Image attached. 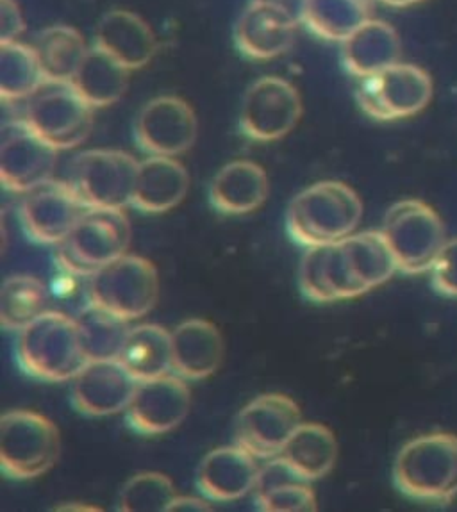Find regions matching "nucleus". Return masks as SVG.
Returning <instances> with one entry per match:
<instances>
[{
    "mask_svg": "<svg viewBox=\"0 0 457 512\" xmlns=\"http://www.w3.org/2000/svg\"><path fill=\"white\" fill-rule=\"evenodd\" d=\"M363 202L338 181L316 182L300 191L286 211V231L300 247L331 245L358 229Z\"/></svg>",
    "mask_w": 457,
    "mask_h": 512,
    "instance_id": "obj_1",
    "label": "nucleus"
},
{
    "mask_svg": "<svg viewBox=\"0 0 457 512\" xmlns=\"http://www.w3.org/2000/svg\"><path fill=\"white\" fill-rule=\"evenodd\" d=\"M17 361L33 379L45 382L74 380L88 364L75 318L45 311L18 332Z\"/></svg>",
    "mask_w": 457,
    "mask_h": 512,
    "instance_id": "obj_2",
    "label": "nucleus"
},
{
    "mask_svg": "<svg viewBox=\"0 0 457 512\" xmlns=\"http://www.w3.org/2000/svg\"><path fill=\"white\" fill-rule=\"evenodd\" d=\"M393 482L400 493L441 502L457 493V436L433 432L402 446L393 464Z\"/></svg>",
    "mask_w": 457,
    "mask_h": 512,
    "instance_id": "obj_3",
    "label": "nucleus"
},
{
    "mask_svg": "<svg viewBox=\"0 0 457 512\" xmlns=\"http://www.w3.org/2000/svg\"><path fill=\"white\" fill-rule=\"evenodd\" d=\"M131 225L122 209H88L58 245V263L77 277H92L127 254Z\"/></svg>",
    "mask_w": 457,
    "mask_h": 512,
    "instance_id": "obj_4",
    "label": "nucleus"
},
{
    "mask_svg": "<svg viewBox=\"0 0 457 512\" xmlns=\"http://www.w3.org/2000/svg\"><path fill=\"white\" fill-rule=\"evenodd\" d=\"M59 430L47 416L33 411H9L0 420V468L11 480H31L59 459Z\"/></svg>",
    "mask_w": 457,
    "mask_h": 512,
    "instance_id": "obj_5",
    "label": "nucleus"
},
{
    "mask_svg": "<svg viewBox=\"0 0 457 512\" xmlns=\"http://www.w3.org/2000/svg\"><path fill=\"white\" fill-rule=\"evenodd\" d=\"M384 238L395 256L399 272L433 270L445 247V227L433 207L422 200H400L384 216Z\"/></svg>",
    "mask_w": 457,
    "mask_h": 512,
    "instance_id": "obj_6",
    "label": "nucleus"
},
{
    "mask_svg": "<svg viewBox=\"0 0 457 512\" xmlns=\"http://www.w3.org/2000/svg\"><path fill=\"white\" fill-rule=\"evenodd\" d=\"M88 297L93 304L118 314L127 322L140 320L158 302V270L145 257L125 254L93 273Z\"/></svg>",
    "mask_w": 457,
    "mask_h": 512,
    "instance_id": "obj_7",
    "label": "nucleus"
},
{
    "mask_svg": "<svg viewBox=\"0 0 457 512\" xmlns=\"http://www.w3.org/2000/svg\"><path fill=\"white\" fill-rule=\"evenodd\" d=\"M25 104V124L54 149L68 150L88 140L93 108L72 84L45 83Z\"/></svg>",
    "mask_w": 457,
    "mask_h": 512,
    "instance_id": "obj_8",
    "label": "nucleus"
},
{
    "mask_svg": "<svg viewBox=\"0 0 457 512\" xmlns=\"http://www.w3.org/2000/svg\"><path fill=\"white\" fill-rule=\"evenodd\" d=\"M138 168L124 150H86L75 157L70 184L88 209H124L133 204Z\"/></svg>",
    "mask_w": 457,
    "mask_h": 512,
    "instance_id": "obj_9",
    "label": "nucleus"
},
{
    "mask_svg": "<svg viewBox=\"0 0 457 512\" xmlns=\"http://www.w3.org/2000/svg\"><path fill=\"white\" fill-rule=\"evenodd\" d=\"M433 90L424 68L397 63L361 79L356 100L370 118L391 122L420 113L433 99Z\"/></svg>",
    "mask_w": 457,
    "mask_h": 512,
    "instance_id": "obj_10",
    "label": "nucleus"
},
{
    "mask_svg": "<svg viewBox=\"0 0 457 512\" xmlns=\"http://www.w3.org/2000/svg\"><path fill=\"white\" fill-rule=\"evenodd\" d=\"M302 116V99L281 77H263L250 86L240 109V131L249 140L277 141L290 134Z\"/></svg>",
    "mask_w": 457,
    "mask_h": 512,
    "instance_id": "obj_11",
    "label": "nucleus"
},
{
    "mask_svg": "<svg viewBox=\"0 0 457 512\" xmlns=\"http://www.w3.org/2000/svg\"><path fill=\"white\" fill-rule=\"evenodd\" d=\"M302 423L300 407L281 393H266L241 409L236 422V445L256 459L283 454L284 446Z\"/></svg>",
    "mask_w": 457,
    "mask_h": 512,
    "instance_id": "obj_12",
    "label": "nucleus"
},
{
    "mask_svg": "<svg viewBox=\"0 0 457 512\" xmlns=\"http://www.w3.org/2000/svg\"><path fill=\"white\" fill-rule=\"evenodd\" d=\"M88 207L70 182H43L27 191L18 209L25 236L38 245H59L83 218Z\"/></svg>",
    "mask_w": 457,
    "mask_h": 512,
    "instance_id": "obj_13",
    "label": "nucleus"
},
{
    "mask_svg": "<svg viewBox=\"0 0 457 512\" xmlns=\"http://www.w3.org/2000/svg\"><path fill=\"white\" fill-rule=\"evenodd\" d=\"M199 122L186 100L172 95L152 99L134 122L136 145L149 156H181L193 147Z\"/></svg>",
    "mask_w": 457,
    "mask_h": 512,
    "instance_id": "obj_14",
    "label": "nucleus"
},
{
    "mask_svg": "<svg viewBox=\"0 0 457 512\" xmlns=\"http://www.w3.org/2000/svg\"><path fill=\"white\" fill-rule=\"evenodd\" d=\"M58 165V149L34 133L24 120H15L2 134L0 181L13 193H27L50 181Z\"/></svg>",
    "mask_w": 457,
    "mask_h": 512,
    "instance_id": "obj_15",
    "label": "nucleus"
},
{
    "mask_svg": "<svg viewBox=\"0 0 457 512\" xmlns=\"http://www.w3.org/2000/svg\"><path fill=\"white\" fill-rule=\"evenodd\" d=\"M192 391L183 377L167 373L158 379L142 380L125 409V422L140 436H161L186 420Z\"/></svg>",
    "mask_w": 457,
    "mask_h": 512,
    "instance_id": "obj_16",
    "label": "nucleus"
},
{
    "mask_svg": "<svg viewBox=\"0 0 457 512\" xmlns=\"http://www.w3.org/2000/svg\"><path fill=\"white\" fill-rule=\"evenodd\" d=\"M136 388L138 380L120 359L88 361L72 380V404L83 416L106 418L124 413Z\"/></svg>",
    "mask_w": 457,
    "mask_h": 512,
    "instance_id": "obj_17",
    "label": "nucleus"
},
{
    "mask_svg": "<svg viewBox=\"0 0 457 512\" xmlns=\"http://www.w3.org/2000/svg\"><path fill=\"white\" fill-rule=\"evenodd\" d=\"M256 457L240 445L222 446L209 452L197 470L200 495L215 502H234L256 486Z\"/></svg>",
    "mask_w": 457,
    "mask_h": 512,
    "instance_id": "obj_18",
    "label": "nucleus"
},
{
    "mask_svg": "<svg viewBox=\"0 0 457 512\" xmlns=\"http://www.w3.org/2000/svg\"><path fill=\"white\" fill-rule=\"evenodd\" d=\"M297 25L281 9L254 0L234 27V42L249 58L274 59L293 45Z\"/></svg>",
    "mask_w": 457,
    "mask_h": 512,
    "instance_id": "obj_19",
    "label": "nucleus"
},
{
    "mask_svg": "<svg viewBox=\"0 0 457 512\" xmlns=\"http://www.w3.org/2000/svg\"><path fill=\"white\" fill-rule=\"evenodd\" d=\"M224 352V338L208 320H186L172 332V372L184 380L211 377L220 368Z\"/></svg>",
    "mask_w": 457,
    "mask_h": 512,
    "instance_id": "obj_20",
    "label": "nucleus"
},
{
    "mask_svg": "<svg viewBox=\"0 0 457 512\" xmlns=\"http://www.w3.org/2000/svg\"><path fill=\"white\" fill-rule=\"evenodd\" d=\"M95 45L129 70L149 65L158 50V40L150 25L127 9H115L100 18L95 29Z\"/></svg>",
    "mask_w": 457,
    "mask_h": 512,
    "instance_id": "obj_21",
    "label": "nucleus"
},
{
    "mask_svg": "<svg viewBox=\"0 0 457 512\" xmlns=\"http://www.w3.org/2000/svg\"><path fill=\"white\" fill-rule=\"evenodd\" d=\"M188 188L190 175L175 157L150 156L138 168L131 206L147 215H161L179 206Z\"/></svg>",
    "mask_w": 457,
    "mask_h": 512,
    "instance_id": "obj_22",
    "label": "nucleus"
},
{
    "mask_svg": "<svg viewBox=\"0 0 457 512\" xmlns=\"http://www.w3.org/2000/svg\"><path fill=\"white\" fill-rule=\"evenodd\" d=\"M268 191L265 168L241 159L215 175L209 186V204L222 215H247L265 204Z\"/></svg>",
    "mask_w": 457,
    "mask_h": 512,
    "instance_id": "obj_23",
    "label": "nucleus"
},
{
    "mask_svg": "<svg viewBox=\"0 0 457 512\" xmlns=\"http://www.w3.org/2000/svg\"><path fill=\"white\" fill-rule=\"evenodd\" d=\"M402 45L393 25L368 20L341 45V63L354 77L365 79L400 61Z\"/></svg>",
    "mask_w": 457,
    "mask_h": 512,
    "instance_id": "obj_24",
    "label": "nucleus"
},
{
    "mask_svg": "<svg viewBox=\"0 0 457 512\" xmlns=\"http://www.w3.org/2000/svg\"><path fill=\"white\" fill-rule=\"evenodd\" d=\"M340 247L363 295L390 281L393 273L399 270L383 231L350 234L340 241Z\"/></svg>",
    "mask_w": 457,
    "mask_h": 512,
    "instance_id": "obj_25",
    "label": "nucleus"
},
{
    "mask_svg": "<svg viewBox=\"0 0 457 512\" xmlns=\"http://www.w3.org/2000/svg\"><path fill=\"white\" fill-rule=\"evenodd\" d=\"M129 74V68L93 45L70 84L93 109L108 108L122 99L129 86Z\"/></svg>",
    "mask_w": 457,
    "mask_h": 512,
    "instance_id": "obj_26",
    "label": "nucleus"
},
{
    "mask_svg": "<svg viewBox=\"0 0 457 512\" xmlns=\"http://www.w3.org/2000/svg\"><path fill=\"white\" fill-rule=\"evenodd\" d=\"M172 334L154 323L129 331L120 361L138 382L158 379L172 372Z\"/></svg>",
    "mask_w": 457,
    "mask_h": 512,
    "instance_id": "obj_27",
    "label": "nucleus"
},
{
    "mask_svg": "<svg viewBox=\"0 0 457 512\" xmlns=\"http://www.w3.org/2000/svg\"><path fill=\"white\" fill-rule=\"evenodd\" d=\"M281 455L304 479L313 482L333 470L338 457V441L333 430L325 425L302 422Z\"/></svg>",
    "mask_w": 457,
    "mask_h": 512,
    "instance_id": "obj_28",
    "label": "nucleus"
},
{
    "mask_svg": "<svg viewBox=\"0 0 457 512\" xmlns=\"http://www.w3.org/2000/svg\"><path fill=\"white\" fill-rule=\"evenodd\" d=\"M34 50L42 65L45 83L70 84L90 49L86 47L83 34L74 27L52 25L38 36Z\"/></svg>",
    "mask_w": 457,
    "mask_h": 512,
    "instance_id": "obj_29",
    "label": "nucleus"
},
{
    "mask_svg": "<svg viewBox=\"0 0 457 512\" xmlns=\"http://www.w3.org/2000/svg\"><path fill=\"white\" fill-rule=\"evenodd\" d=\"M372 13L374 0H308L302 24L322 40L343 43Z\"/></svg>",
    "mask_w": 457,
    "mask_h": 512,
    "instance_id": "obj_30",
    "label": "nucleus"
},
{
    "mask_svg": "<svg viewBox=\"0 0 457 512\" xmlns=\"http://www.w3.org/2000/svg\"><path fill=\"white\" fill-rule=\"evenodd\" d=\"M75 323L84 354L90 361L118 359L131 331L127 320L93 302L79 311Z\"/></svg>",
    "mask_w": 457,
    "mask_h": 512,
    "instance_id": "obj_31",
    "label": "nucleus"
},
{
    "mask_svg": "<svg viewBox=\"0 0 457 512\" xmlns=\"http://www.w3.org/2000/svg\"><path fill=\"white\" fill-rule=\"evenodd\" d=\"M45 84L42 65L34 47L24 43H0V97L25 100Z\"/></svg>",
    "mask_w": 457,
    "mask_h": 512,
    "instance_id": "obj_32",
    "label": "nucleus"
},
{
    "mask_svg": "<svg viewBox=\"0 0 457 512\" xmlns=\"http://www.w3.org/2000/svg\"><path fill=\"white\" fill-rule=\"evenodd\" d=\"M47 290L31 275H13L0 293V322L6 331L20 332L45 313Z\"/></svg>",
    "mask_w": 457,
    "mask_h": 512,
    "instance_id": "obj_33",
    "label": "nucleus"
},
{
    "mask_svg": "<svg viewBox=\"0 0 457 512\" xmlns=\"http://www.w3.org/2000/svg\"><path fill=\"white\" fill-rule=\"evenodd\" d=\"M174 482L158 471L138 473L125 482L118 495L120 512H163L175 500Z\"/></svg>",
    "mask_w": 457,
    "mask_h": 512,
    "instance_id": "obj_34",
    "label": "nucleus"
},
{
    "mask_svg": "<svg viewBox=\"0 0 457 512\" xmlns=\"http://www.w3.org/2000/svg\"><path fill=\"white\" fill-rule=\"evenodd\" d=\"M325 256H327V245L309 247L300 263V291L304 297L315 304L336 302L325 279Z\"/></svg>",
    "mask_w": 457,
    "mask_h": 512,
    "instance_id": "obj_35",
    "label": "nucleus"
},
{
    "mask_svg": "<svg viewBox=\"0 0 457 512\" xmlns=\"http://www.w3.org/2000/svg\"><path fill=\"white\" fill-rule=\"evenodd\" d=\"M256 505L259 511L266 512H311L318 509L311 482H295L256 496Z\"/></svg>",
    "mask_w": 457,
    "mask_h": 512,
    "instance_id": "obj_36",
    "label": "nucleus"
},
{
    "mask_svg": "<svg viewBox=\"0 0 457 512\" xmlns=\"http://www.w3.org/2000/svg\"><path fill=\"white\" fill-rule=\"evenodd\" d=\"M325 279L336 300L361 297L363 293L350 273L349 265L341 252L340 241L327 245L325 256Z\"/></svg>",
    "mask_w": 457,
    "mask_h": 512,
    "instance_id": "obj_37",
    "label": "nucleus"
},
{
    "mask_svg": "<svg viewBox=\"0 0 457 512\" xmlns=\"http://www.w3.org/2000/svg\"><path fill=\"white\" fill-rule=\"evenodd\" d=\"M295 482H309L300 475L299 471L295 470L283 455H277L268 459V463L259 468L258 480H256V496L266 495L274 489L283 488L288 484H295Z\"/></svg>",
    "mask_w": 457,
    "mask_h": 512,
    "instance_id": "obj_38",
    "label": "nucleus"
},
{
    "mask_svg": "<svg viewBox=\"0 0 457 512\" xmlns=\"http://www.w3.org/2000/svg\"><path fill=\"white\" fill-rule=\"evenodd\" d=\"M434 288L447 295L457 297V238L445 243L438 261L433 266Z\"/></svg>",
    "mask_w": 457,
    "mask_h": 512,
    "instance_id": "obj_39",
    "label": "nucleus"
},
{
    "mask_svg": "<svg viewBox=\"0 0 457 512\" xmlns=\"http://www.w3.org/2000/svg\"><path fill=\"white\" fill-rule=\"evenodd\" d=\"M25 31V20L15 0H0V43L15 42Z\"/></svg>",
    "mask_w": 457,
    "mask_h": 512,
    "instance_id": "obj_40",
    "label": "nucleus"
},
{
    "mask_svg": "<svg viewBox=\"0 0 457 512\" xmlns=\"http://www.w3.org/2000/svg\"><path fill=\"white\" fill-rule=\"evenodd\" d=\"M258 2H265V4L274 6V8L281 9L288 17L293 18L297 24L304 22L308 0H258Z\"/></svg>",
    "mask_w": 457,
    "mask_h": 512,
    "instance_id": "obj_41",
    "label": "nucleus"
},
{
    "mask_svg": "<svg viewBox=\"0 0 457 512\" xmlns=\"http://www.w3.org/2000/svg\"><path fill=\"white\" fill-rule=\"evenodd\" d=\"M213 507L208 504V498H195V496H175L174 502L170 505V511H211Z\"/></svg>",
    "mask_w": 457,
    "mask_h": 512,
    "instance_id": "obj_42",
    "label": "nucleus"
},
{
    "mask_svg": "<svg viewBox=\"0 0 457 512\" xmlns=\"http://www.w3.org/2000/svg\"><path fill=\"white\" fill-rule=\"evenodd\" d=\"M381 2L386 4V6H391V8H408V6L420 4V2H424V0H381Z\"/></svg>",
    "mask_w": 457,
    "mask_h": 512,
    "instance_id": "obj_43",
    "label": "nucleus"
}]
</instances>
